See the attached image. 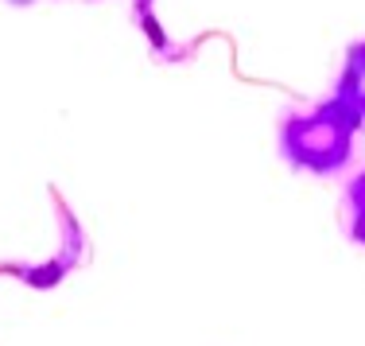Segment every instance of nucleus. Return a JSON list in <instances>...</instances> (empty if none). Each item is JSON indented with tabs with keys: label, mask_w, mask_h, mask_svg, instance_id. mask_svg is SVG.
I'll return each instance as SVG.
<instances>
[{
	"label": "nucleus",
	"mask_w": 365,
	"mask_h": 346,
	"mask_svg": "<svg viewBox=\"0 0 365 346\" xmlns=\"http://www.w3.org/2000/svg\"><path fill=\"white\" fill-rule=\"evenodd\" d=\"M334 98L346 101V106L365 121V39L346 47L342 74H338V82H334Z\"/></svg>",
	"instance_id": "nucleus-2"
},
{
	"label": "nucleus",
	"mask_w": 365,
	"mask_h": 346,
	"mask_svg": "<svg viewBox=\"0 0 365 346\" xmlns=\"http://www.w3.org/2000/svg\"><path fill=\"white\" fill-rule=\"evenodd\" d=\"M8 4H16V8H24V4H39V0H8Z\"/></svg>",
	"instance_id": "nucleus-4"
},
{
	"label": "nucleus",
	"mask_w": 365,
	"mask_h": 346,
	"mask_svg": "<svg viewBox=\"0 0 365 346\" xmlns=\"http://www.w3.org/2000/svg\"><path fill=\"white\" fill-rule=\"evenodd\" d=\"M342 206H346V230H350V238L365 249V171H358V175L350 179Z\"/></svg>",
	"instance_id": "nucleus-3"
},
{
	"label": "nucleus",
	"mask_w": 365,
	"mask_h": 346,
	"mask_svg": "<svg viewBox=\"0 0 365 346\" xmlns=\"http://www.w3.org/2000/svg\"><path fill=\"white\" fill-rule=\"evenodd\" d=\"M361 117L346 101L327 98L319 106L280 121V156L311 175H338L354 160Z\"/></svg>",
	"instance_id": "nucleus-1"
}]
</instances>
